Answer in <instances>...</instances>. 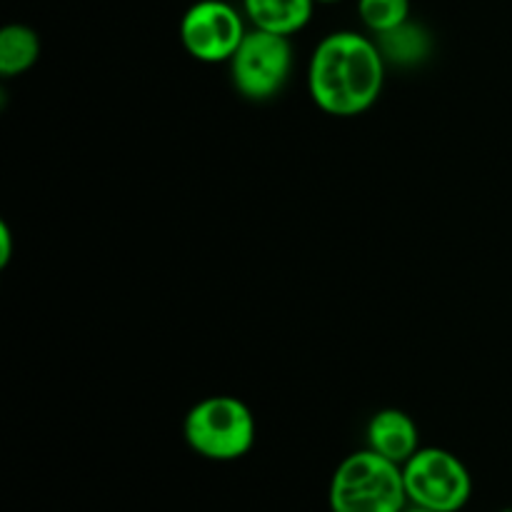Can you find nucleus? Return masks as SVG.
Returning <instances> with one entry per match:
<instances>
[{
  "instance_id": "1",
  "label": "nucleus",
  "mask_w": 512,
  "mask_h": 512,
  "mask_svg": "<svg viewBox=\"0 0 512 512\" xmlns=\"http://www.w3.org/2000/svg\"><path fill=\"white\" fill-rule=\"evenodd\" d=\"M385 68L388 63L375 38L358 30H335L310 55L308 93L323 113L355 118L378 103Z\"/></svg>"
},
{
  "instance_id": "2",
  "label": "nucleus",
  "mask_w": 512,
  "mask_h": 512,
  "mask_svg": "<svg viewBox=\"0 0 512 512\" xmlns=\"http://www.w3.org/2000/svg\"><path fill=\"white\" fill-rule=\"evenodd\" d=\"M328 505L330 512H403V468L370 448L350 453L330 478Z\"/></svg>"
},
{
  "instance_id": "3",
  "label": "nucleus",
  "mask_w": 512,
  "mask_h": 512,
  "mask_svg": "<svg viewBox=\"0 0 512 512\" xmlns=\"http://www.w3.org/2000/svg\"><path fill=\"white\" fill-rule=\"evenodd\" d=\"M255 415L233 395H210L188 410L183 438L195 455L213 463H233L253 450Z\"/></svg>"
},
{
  "instance_id": "4",
  "label": "nucleus",
  "mask_w": 512,
  "mask_h": 512,
  "mask_svg": "<svg viewBox=\"0 0 512 512\" xmlns=\"http://www.w3.org/2000/svg\"><path fill=\"white\" fill-rule=\"evenodd\" d=\"M403 480L408 503L433 512H460L473 495L468 465L443 448H420L403 465Z\"/></svg>"
},
{
  "instance_id": "5",
  "label": "nucleus",
  "mask_w": 512,
  "mask_h": 512,
  "mask_svg": "<svg viewBox=\"0 0 512 512\" xmlns=\"http://www.w3.org/2000/svg\"><path fill=\"white\" fill-rule=\"evenodd\" d=\"M293 70V45L288 35L248 30L230 58V78L245 100L263 103L285 88Z\"/></svg>"
},
{
  "instance_id": "6",
  "label": "nucleus",
  "mask_w": 512,
  "mask_h": 512,
  "mask_svg": "<svg viewBox=\"0 0 512 512\" xmlns=\"http://www.w3.org/2000/svg\"><path fill=\"white\" fill-rule=\"evenodd\" d=\"M245 13L228 0H198L180 18V43L200 63H230L248 35Z\"/></svg>"
},
{
  "instance_id": "7",
  "label": "nucleus",
  "mask_w": 512,
  "mask_h": 512,
  "mask_svg": "<svg viewBox=\"0 0 512 512\" xmlns=\"http://www.w3.org/2000/svg\"><path fill=\"white\" fill-rule=\"evenodd\" d=\"M365 440L373 453L383 455L390 463L403 468L420 450V430L408 413L398 408H385L370 418Z\"/></svg>"
},
{
  "instance_id": "8",
  "label": "nucleus",
  "mask_w": 512,
  "mask_h": 512,
  "mask_svg": "<svg viewBox=\"0 0 512 512\" xmlns=\"http://www.w3.org/2000/svg\"><path fill=\"white\" fill-rule=\"evenodd\" d=\"M313 10L315 0H243V13L253 28L288 38L310 23Z\"/></svg>"
},
{
  "instance_id": "9",
  "label": "nucleus",
  "mask_w": 512,
  "mask_h": 512,
  "mask_svg": "<svg viewBox=\"0 0 512 512\" xmlns=\"http://www.w3.org/2000/svg\"><path fill=\"white\" fill-rule=\"evenodd\" d=\"M375 43H378L385 63L398 65V68H415L433 53V35L415 20H405L398 28L375 35Z\"/></svg>"
},
{
  "instance_id": "10",
  "label": "nucleus",
  "mask_w": 512,
  "mask_h": 512,
  "mask_svg": "<svg viewBox=\"0 0 512 512\" xmlns=\"http://www.w3.org/2000/svg\"><path fill=\"white\" fill-rule=\"evenodd\" d=\"M40 58V35L30 25L10 23L0 30V75L15 78Z\"/></svg>"
},
{
  "instance_id": "11",
  "label": "nucleus",
  "mask_w": 512,
  "mask_h": 512,
  "mask_svg": "<svg viewBox=\"0 0 512 512\" xmlns=\"http://www.w3.org/2000/svg\"><path fill=\"white\" fill-rule=\"evenodd\" d=\"M358 15L373 35L410 20V0H358Z\"/></svg>"
},
{
  "instance_id": "12",
  "label": "nucleus",
  "mask_w": 512,
  "mask_h": 512,
  "mask_svg": "<svg viewBox=\"0 0 512 512\" xmlns=\"http://www.w3.org/2000/svg\"><path fill=\"white\" fill-rule=\"evenodd\" d=\"M10 260V228L8 223L0 225V265H8Z\"/></svg>"
},
{
  "instance_id": "13",
  "label": "nucleus",
  "mask_w": 512,
  "mask_h": 512,
  "mask_svg": "<svg viewBox=\"0 0 512 512\" xmlns=\"http://www.w3.org/2000/svg\"><path fill=\"white\" fill-rule=\"evenodd\" d=\"M403 512H433V510H428V508H420V505H405V510Z\"/></svg>"
},
{
  "instance_id": "14",
  "label": "nucleus",
  "mask_w": 512,
  "mask_h": 512,
  "mask_svg": "<svg viewBox=\"0 0 512 512\" xmlns=\"http://www.w3.org/2000/svg\"><path fill=\"white\" fill-rule=\"evenodd\" d=\"M315 3H340V0H315Z\"/></svg>"
},
{
  "instance_id": "15",
  "label": "nucleus",
  "mask_w": 512,
  "mask_h": 512,
  "mask_svg": "<svg viewBox=\"0 0 512 512\" xmlns=\"http://www.w3.org/2000/svg\"><path fill=\"white\" fill-rule=\"evenodd\" d=\"M498 512H512V508H505V510H498Z\"/></svg>"
}]
</instances>
